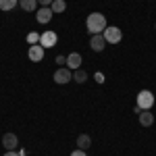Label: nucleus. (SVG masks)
<instances>
[{
    "instance_id": "obj_16",
    "label": "nucleus",
    "mask_w": 156,
    "mask_h": 156,
    "mask_svg": "<svg viewBox=\"0 0 156 156\" xmlns=\"http://www.w3.org/2000/svg\"><path fill=\"white\" fill-rule=\"evenodd\" d=\"M50 9H52V12H65L67 2H65V0H54V2L50 4Z\"/></svg>"
},
{
    "instance_id": "obj_6",
    "label": "nucleus",
    "mask_w": 156,
    "mask_h": 156,
    "mask_svg": "<svg viewBox=\"0 0 156 156\" xmlns=\"http://www.w3.org/2000/svg\"><path fill=\"white\" fill-rule=\"evenodd\" d=\"M90 48L94 50V52H102V50L106 48V40L102 34H94L92 40H90Z\"/></svg>"
},
{
    "instance_id": "obj_3",
    "label": "nucleus",
    "mask_w": 156,
    "mask_h": 156,
    "mask_svg": "<svg viewBox=\"0 0 156 156\" xmlns=\"http://www.w3.org/2000/svg\"><path fill=\"white\" fill-rule=\"evenodd\" d=\"M102 36L106 40V44H119L121 40H123V31H121L119 27L110 25V27H106V29L102 31Z\"/></svg>"
},
{
    "instance_id": "obj_18",
    "label": "nucleus",
    "mask_w": 156,
    "mask_h": 156,
    "mask_svg": "<svg viewBox=\"0 0 156 156\" xmlns=\"http://www.w3.org/2000/svg\"><path fill=\"white\" fill-rule=\"evenodd\" d=\"M71 156H87V154H85V150H79V148H77V150L71 152Z\"/></svg>"
},
{
    "instance_id": "obj_5",
    "label": "nucleus",
    "mask_w": 156,
    "mask_h": 156,
    "mask_svg": "<svg viewBox=\"0 0 156 156\" xmlns=\"http://www.w3.org/2000/svg\"><path fill=\"white\" fill-rule=\"evenodd\" d=\"M56 42H58L56 31H44V34L40 36V44H42L44 48H52V46H56Z\"/></svg>"
},
{
    "instance_id": "obj_20",
    "label": "nucleus",
    "mask_w": 156,
    "mask_h": 156,
    "mask_svg": "<svg viewBox=\"0 0 156 156\" xmlns=\"http://www.w3.org/2000/svg\"><path fill=\"white\" fill-rule=\"evenodd\" d=\"M4 156H21V154H19V152H15V150H6Z\"/></svg>"
},
{
    "instance_id": "obj_4",
    "label": "nucleus",
    "mask_w": 156,
    "mask_h": 156,
    "mask_svg": "<svg viewBox=\"0 0 156 156\" xmlns=\"http://www.w3.org/2000/svg\"><path fill=\"white\" fill-rule=\"evenodd\" d=\"M73 79V71L69 69V67H60V69H56L54 71V81L58 85H65V83H69Z\"/></svg>"
},
{
    "instance_id": "obj_14",
    "label": "nucleus",
    "mask_w": 156,
    "mask_h": 156,
    "mask_svg": "<svg viewBox=\"0 0 156 156\" xmlns=\"http://www.w3.org/2000/svg\"><path fill=\"white\" fill-rule=\"evenodd\" d=\"M17 4H19V0H0V11L9 12V11H12Z\"/></svg>"
},
{
    "instance_id": "obj_19",
    "label": "nucleus",
    "mask_w": 156,
    "mask_h": 156,
    "mask_svg": "<svg viewBox=\"0 0 156 156\" xmlns=\"http://www.w3.org/2000/svg\"><path fill=\"white\" fill-rule=\"evenodd\" d=\"M37 2H40V4H42V6H50V4H52V2H54V0H37Z\"/></svg>"
},
{
    "instance_id": "obj_12",
    "label": "nucleus",
    "mask_w": 156,
    "mask_h": 156,
    "mask_svg": "<svg viewBox=\"0 0 156 156\" xmlns=\"http://www.w3.org/2000/svg\"><path fill=\"white\" fill-rule=\"evenodd\" d=\"M77 146H79V150H87V148L92 146V137H90L87 133H81V135L77 137Z\"/></svg>"
},
{
    "instance_id": "obj_1",
    "label": "nucleus",
    "mask_w": 156,
    "mask_h": 156,
    "mask_svg": "<svg viewBox=\"0 0 156 156\" xmlns=\"http://www.w3.org/2000/svg\"><path fill=\"white\" fill-rule=\"evenodd\" d=\"M85 27H87V34H102L106 29V17L102 12H90V17L85 19Z\"/></svg>"
},
{
    "instance_id": "obj_17",
    "label": "nucleus",
    "mask_w": 156,
    "mask_h": 156,
    "mask_svg": "<svg viewBox=\"0 0 156 156\" xmlns=\"http://www.w3.org/2000/svg\"><path fill=\"white\" fill-rule=\"evenodd\" d=\"M27 42H29L31 46H34V44H40V36H37V34H29V36H27Z\"/></svg>"
},
{
    "instance_id": "obj_23",
    "label": "nucleus",
    "mask_w": 156,
    "mask_h": 156,
    "mask_svg": "<svg viewBox=\"0 0 156 156\" xmlns=\"http://www.w3.org/2000/svg\"><path fill=\"white\" fill-rule=\"evenodd\" d=\"M154 29H156V25H154Z\"/></svg>"
},
{
    "instance_id": "obj_22",
    "label": "nucleus",
    "mask_w": 156,
    "mask_h": 156,
    "mask_svg": "<svg viewBox=\"0 0 156 156\" xmlns=\"http://www.w3.org/2000/svg\"><path fill=\"white\" fill-rule=\"evenodd\" d=\"M62 62H67V56H56V65H62Z\"/></svg>"
},
{
    "instance_id": "obj_8",
    "label": "nucleus",
    "mask_w": 156,
    "mask_h": 156,
    "mask_svg": "<svg viewBox=\"0 0 156 156\" xmlns=\"http://www.w3.org/2000/svg\"><path fill=\"white\" fill-rule=\"evenodd\" d=\"M52 9L50 6H40V11L36 12V19H37V23H50L52 21Z\"/></svg>"
},
{
    "instance_id": "obj_11",
    "label": "nucleus",
    "mask_w": 156,
    "mask_h": 156,
    "mask_svg": "<svg viewBox=\"0 0 156 156\" xmlns=\"http://www.w3.org/2000/svg\"><path fill=\"white\" fill-rule=\"evenodd\" d=\"M137 117H140V125L142 127H150L154 123V112H150V110H142Z\"/></svg>"
},
{
    "instance_id": "obj_10",
    "label": "nucleus",
    "mask_w": 156,
    "mask_h": 156,
    "mask_svg": "<svg viewBox=\"0 0 156 156\" xmlns=\"http://www.w3.org/2000/svg\"><path fill=\"white\" fill-rule=\"evenodd\" d=\"M67 67H69L71 71H77V69L81 67V54H79V52H71V54L67 56Z\"/></svg>"
},
{
    "instance_id": "obj_2",
    "label": "nucleus",
    "mask_w": 156,
    "mask_h": 156,
    "mask_svg": "<svg viewBox=\"0 0 156 156\" xmlns=\"http://www.w3.org/2000/svg\"><path fill=\"white\" fill-rule=\"evenodd\" d=\"M137 106L142 108V110H150V108L154 106V94L150 90H142L137 94Z\"/></svg>"
},
{
    "instance_id": "obj_15",
    "label": "nucleus",
    "mask_w": 156,
    "mask_h": 156,
    "mask_svg": "<svg viewBox=\"0 0 156 156\" xmlns=\"http://www.w3.org/2000/svg\"><path fill=\"white\" fill-rule=\"evenodd\" d=\"M85 79H87V73L85 71H81V69L73 71V81L75 83H85Z\"/></svg>"
},
{
    "instance_id": "obj_9",
    "label": "nucleus",
    "mask_w": 156,
    "mask_h": 156,
    "mask_svg": "<svg viewBox=\"0 0 156 156\" xmlns=\"http://www.w3.org/2000/svg\"><path fill=\"white\" fill-rule=\"evenodd\" d=\"M2 146H4V150H15V148L19 146L17 135H15V133H4V135H2Z\"/></svg>"
},
{
    "instance_id": "obj_21",
    "label": "nucleus",
    "mask_w": 156,
    "mask_h": 156,
    "mask_svg": "<svg viewBox=\"0 0 156 156\" xmlns=\"http://www.w3.org/2000/svg\"><path fill=\"white\" fill-rule=\"evenodd\" d=\"M96 81L98 83H104V75L102 73H96Z\"/></svg>"
},
{
    "instance_id": "obj_7",
    "label": "nucleus",
    "mask_w": 156,
    "mask_h": 156,
    "mask_svg": "<svg viewBox=\"0 0 156 156\" xmlns=\"http://www.w3.org/2000/svg\"><path fill=\"white\" fill-rule=\"evenodd\" d=\"M44 46L42 44H34V46H29V52H27V56L29 60H34V62H40V60L44 58Z\"/></svg>"
},
{
    "instance_id": "obj_13",
    "label": "nucleus",
    "mask_w": 156,
    "mask_h": 156,
    "mask_svg": "<svg viewBox=\"0 0 156 156\" xmlns=\"http://www.w3.org/2000/svg\"><path fill=\"white\" fill-rule=\"evenodd\" d=\"M19 4H21V9L27 11V12H31V11L37 9V0H19Z\"/></svg>"
}]
</instances>
